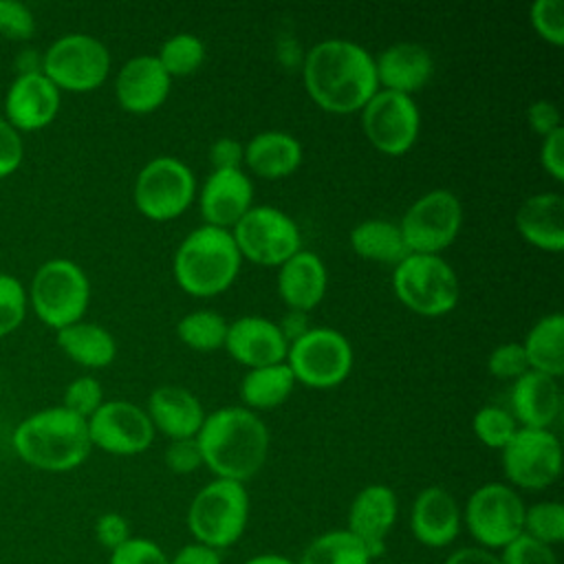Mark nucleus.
<instances>
[{
  "label": "nucleus",
  "mask_w": 564,
  "mask_h": 564,
  "mask_svg": "<svg viewBox=\"0 0 564 564\" xmlns=\"http://www.w3.org/2000/svg\"><path fill=\"white\" fill-rule=\"evenodd\" d=\"M352 346L348 337L328 326H311L289 344L286 366L297 383L328 390L346 381L352 370Z\"/></svg>",
  "instance_id": "1a4fd4ad"
},
{
  "label": "nucleus",
  "mask_w": 564,
  "mask_h": 564,
  "mask_svg": "<svg viewBox=\"0 0 564 564\" xmlns=\"http://www.w3.org/2000/svg\"><path fill=\"white\" fill-rule=\"evenodd\" d=\"M245 564H297L284 555H278V553H260V555H253L249 557Z\"/></svg>",
  "instance_id": "4d7b16f0"
},
{
  "label": "nucleus",
  "mask_w": 564,
  "mask_h": 564,
  "mask_svg": "<svg viewBox=\"0 0 564 564\" xmlns=\"http://www.w3.org/2000/svg\"><path fill=\"white\" fill-rule=\"evenodd\" d=\"M148 416L154 432H163L170 441L194 438L205 421L203 403L183 386H159L148 397Z\"/></svg>",
  "instance_id": "a878e982"
},
{
  "label": "nucleus",
  "mask_w": 564,
  "mask_h": 564,
  "mask_svg": "<svg viewBox=\"0 0 564 564\" xmlns=\"http://www.w3.org/2000/svg\"><path fill=\"white\" fill-rule=\"evenodd\" d=\"M516 229L531 247L560 253L564 249V198L557 192L529 196L516 212Z\"/></svg>",
  "instance_id": "bb28decb"
},
{
  "label": "nucleus",
  "mask_w": 564,
  "mask_h": 564,
  "mask_svg": "<svg viewBox=\"0 0 564 564\" xmlns=\"http://www.w3.org/2000/svg\"><path fill=\"white\" fill-rule=\"evenodd\" d=\"M62 352L84 368H106L117 357V341L108 328L95 322H75L57 330Z\"/></svg>",
  "instance_id": "c85d7f7f"
},
{
  "label": "nucleus",
  "mask_w": 564,
  "mask_h": 564,
  "mask_svg": "<svg viewBox=\"0 0 564 564\" xmlns=\"http://www.w3.org/2000/svg\"><path fill=\"white\" fill-rule=\"evenodd\" d=\"M350 247L364 260L392 267L408 256L399 223L383 218H368L357 223L350 229Z\"/></svg>",
  "instance_id": "2f4dec72"
},
{
  "label": "nucleus",
  "mask_w": 564,
  "mask_h": 564,
  "mask_svg": "<svg viewBox=\"0 0 564 564\" xmlns=\"http://www.w3.org/2000/svg\"><path fill=\"white\" fill-rule=\"evenodd\" d=\"M527 505L511 485L485 482L465 502L463 522L478 546L505 549L522 533Z\"/></svg>",
  "instance_id": "f8f14e48"
},
{
  "label": "nucleus",
  "mask_w": 564,
  "mask_h": 564,
  "mask_svg": "<svg viewBox=\"0 0 564 564\" xmlns=\"http://www.w3.org/2000/svg\"><path fill=\"white\" fill-rule=\"evenodd\" d=\"M500 562L502 564H557V557L553 546L542 544L527 533H520L516 540H511L502 549Z\"/></svg>",
  "instance_id": "a19ab883"
},
{
  "label": "nucleus",
  "mask_w": 564,
  "mask_h": 564,
  "mask_svg": "<svg viewBox=\"0 0 564 564\" xmlns=\"http://www.w3.org/2000/svg\"><path fill=\"white\" fill-rule=\"evenodd\" d=\"M0 33L9 40H29L35 33V18L29 7L13 0H0Z\"/></svg>",
  "instance_id": "c03bdc74"
},
{
  "label": "nucleus",
  "mask_w": 564,
  "mask_h": 564,
  "mask_svg": "<svg viewBox=\"0 0 564 564\" xmlns=\"http://www.w3.org/2000/svg\"><path fill=\"white\" fill-rule=\"evenodd\" d=\"M463 205L449 189H430L403 214L399 229L408 253L441 256L460 234Z\"/></svg>",
  "instance_id": "ddd939ff"
},
{
  "label": "nucleus",
  "mask_w": 564,
  "mask_h": 564,
  "mask_svg": "<svg viewBox=\"0 0 564 564\" xmlns=\"http://www.w3.org/2000/svg\"><path fill=\"white\" fill-rule=\"evenodd\" d=\"M500 452L502 471L513 487L540 491L560 478L562 445L551 430L518 427Z\"/></svg>",
  "instance_id": "2eb2a0df"
},
{
  "label": "nucleus",
  "mask_w": 564,
  "mask_h": 564,
  "mask_svg": "<svg viewBox=\"0 0 564 564\" xmlns=\"http://www.w3.org/2000/svg\"><path fill=\"white\" fill-rule=\"evenodd\" d=\"M209 163L214 170H242L245 143L234 137H220L209 148Z\"/></svg>",
  "instance_id": "3c124183"
},
{
  "label": "nucleus",
  "mask_w": 564,
  "mask_h": 564,
  "mask_svg": "<svg viewBox=\"0 0 564 564\" xmlns=\"http://www.w3.org/2000/svg\"><path fill=\"white\" fill-rule=\"evenodd\" d=\"M13 449L35 469L70 471L88 458L93 445L86 419L62 405H53L18 423L13 430Z\"/></svg>",
  "instance_id": "7ed1b4c3"
},
{
  "label": "nucleus",
  "mask_w": 564,
  "mask_h": 564,
  "mask_svg": "<svg viewBox=\"0 0 564 564\" xmlns=\"http://www.w3.org/2000/svg\"><path fill=\"white\" fill-rule=\"evenodd\" d=\"M223 348L231 359L251 370L286 361L289 341L284 339L278 322L262 315H242L229 322Z\"/></svg>",
  "instance_id": "f3484780"
},
{
  "label": "nucleus",
  "mask_w": 564,
  "mask_h": 564,
  "mask_svg": "<svg viewBox=\"0 0 564 564\" xmlns=\"http://www.w3.org/2000/svg\"><path fill=\"white\" fill-rule=\"evenodd\" d=\"M328 271L324 260L300 249L278 267V295L289 311H313L326 295Z\"/></svg>",
  "instance_id": "393cba45"
},
{
  "label": "nucleus",
  "mask_w": 564,
  "mask_h": 564,
  "mask_svg": "<svg viewBox=\"0 0 564 564\" xmlns=\"http://www.w3.org/2000/svg\"><path fill=\"white\" fill-rule=\"evenodd\" d=\"M240 251L231 231L200 225L189 231L174 253V280L194 297H214L227 291L240 271Z\"/></svg>",
  "instance_id": "20e7f679"
},
{
  "label": "nucleus",
  "mask_w": 564,
  "mask_h": 564,
  "mask_svg": "<svg viewBox=\"0 0 564 564\" xmlns=\"http://www.w3.org/2000/svg\"><path fill=\"white\" fill-rule=\"evenodd\" d=\"M368 549L348 531L333 529L313 538L297 564H370Z\"/></svg>",
  "instance_id": "473e14b6"
},
{
  "label": "nucleus",
  "mask_w": 564,
  "mask_h": 564,
  "mask_svg": "<svg viewBox=\"0 0 564 564\" xmlns=\"http://www.w3.org/2000/svg\"><path fill=\"white\" fill-rule=\"evenodd\" d=\"M529 361V370L560 379L564 372V315H542L520 341Z\"/></svg>",
  "instance_id": "c756f323"
},
{
  "label": "nucleus",
  "mask_w": 564,
  "mask_h": 564,
  "mask_svg": "<svg viewBox=\"0 0 564 564\" xmlns=\"http://www.w3.org/2000/svg\"><path fill=\"white\" fill-rule=\"evenodd\" d=\"M59 112V90L44 73L18 75L4 97V119L20 132L46 128Z\"/></svg>",
  "instance_id": "4be33fe9"
},
{
  "label": "nucleus",
  "mask_w": 564,
  "mask_h": 564,
  "mask_svg": "<svg viewBox=\"0 0 564 564\" xmlns=\"http://www.w3.org/2000/svg\"><path fill=\"white\" fill-rule=\"evenodd\" d=\"M185 522L198 544L216 551L236 544L249 522V494L245 485L214 478L192 498Z\"/></svg>",
  "instance_id": "39448f33"
},
{
  "label": "nucleus",
  "mask_w": 564,
  "mask_h": 564,
  "mask_svg": "<svg viewBox=\"0 0 564 564\" xmlns=\"http://www.w3.org/2000/svg\"><path fill=\"white\" fill-rule=\"evenodd\" d=\"M95 538L101 546H106L112 553L115 549H119L123 542L132 538L130 524L121 513H115V511L101 513L95 522Z\"/></svg>",
  "instance_id": "49530a36"
},
{
  "label": "nucleus",
  "mask_w": 564,
  "mask_h": 564,
  "mask_svg": "<svg viewBox=\"0 0 564 564\" xmlns=\"http://www.w3.org/2000/svg\"><path fill=\"white\" fill-rule=\"evenodd\" d=\"M295 383L297 381H295L291 368L286 366V361L262 366V368H251L245 372V377L240 381V390H238L242 408H247L251 412L273 410L291 397Z\"/></svg>",
  "instance_id": "7c9ffc66"
},
{
  "label": "nucleus",
  "mask_w": 564,
  "mask_h": 564,
  "mask_svg": "<svg viewBox=\"0 0 564 564\" xmlns=\"http://www.w3.org/2000/svg\"><path fill=\"white\" fill-rule=\"evenodd\" d=\"M24 156V145L20 132L0 117V178L13 174Z\"/></svg>",
  "instance_id": "de8ad7c7"
},
{
  "label": "nucleus",
  "mask_w": 564,
  "mask_h": 564,
  "mask_svg": "<svg viewBox=\"0 0 564 564\" xmlns=\"http://www.w3.org/2000/svg\"><path fill=\"white\" fill-rule=\"evenodd\" d=\"M278 326H280L282 335H284V339H286L289 344L295 341L297 337H302V335L311 328L308 317H306V313H302V311H289V313L282 317V322H280Z\"/></svg>",
  "instance_id": "5fc2aeb1"
},
{
  "label": "nucleus",
  "mask_w": 564,
  "mask_h": 564,
  "mask_svg": "<svg viewBox=\"0 0 564 564\" xmlns=\"http://www.w3.org/2000/svg\"><path fill=\"white\" fill-rule=\"evenodd\" d=\"M194 172L176 156L150 159L137 174L132 187L134 207L154 223L178 218L194 203Z\"/></svg>",
  "instance_id": "6e6552de"
},
{
  "label": "nucleus",
  "mask_w": 564,
  "mask_h": 564,
  "mask_svg": "<svg viewBox=\"0 0 564 564\" xmlns=\"http://www.w3.org/2000/svg\"><path fill=\"white\" fill-rule=\"evenodd\" d=\"M302 77L313 104L330 115L359 112L379 90L375 57L344 37L317 42L304 57Z\"/></svg>",
  "instance_id": "f257e3e1"
},
{
  "label": "nucleus",
  "mask_w": 564,
  "mask_h": 564,
  "mask_svg": "<svg viewBox=\"0 0 564 564\" xmlns=\"http://www.w3.org/2000/svg\"><path fill=\"white\" fill-rule=\"evenodd\" d=\"M247 170L267 181L291 176L302 165L300 141L282 130H264L245 143Z\"/></svg>",
  "instance_id": "cd10ccee"
},
{
  "label": "nucleus",
  "mask_w": 564,
  "mask_h": 564,
  "mask_svg": "<svg viewBox=\"0 0 564 564\" xmlns=\"http://www.w3.org/2000/svg\"><path fill=\"white\" fill-rule=\"evenodd\" d=\"M26 315V291L15 275L0 273V337L13 333Z\"/></svg>",
  "instance_id": "4c0bfd02"
},
{
  "label": "nucleus",
  "mask_w": 564,
  "mask_h": 564,
  "mask_svg": "<svg viewBox=\"0 0 564 564\" xmlns=\"http://www.w3.org/2000/svg\"><path fill=\"white\" fill-rule=\"evenodd\" d=\"M42 73L59 93H90L106 82L110 53L101 40L88 33H68L46 48L42 55Z\"/></svg>",
  "instance_id": "9d476101"
},
{
  "label": "nucleus",
  "mask_w": 564,
  "mask_h": 564,
  "mask_svg": "<svg viewBox=\"0 0 564 564\" xmlns=\"http://www.w3.org/2000/svg\"><path fill=\"white\" fill-rule=\"evenodd\" d=\"M399 513L397 494L388 485H366L348 507V531L368 549L370 557L386 551V538L392 531Z\"/></svg>",
  "instance_id": "a211bd4d"
},
{
  "label": "nucleus",
  "mask_w": 564,
  "mask_h": 564,
  "mask_svg": "<svg viewBox=\"0 0 564 564\" xmlns=\"http://www.w3.org/2000/svg\"><path fill=\"white\" fill-rule=\"evenodd\" d=\"M522 533L549 546L560 544L564 540V507L555 500H544L527 507Z\"/></svg>",
  "instance_id": "c9c22d12"
},
{
  "label": "nucleus",
  "mask_w": 564,
  "mask_h": 564,
  "mask_svg": "<svg viewBox=\"0 0 564 564\" xmlns=\"http://www.w3.org/2000/svg\"><path fill=\"white\" fill-rule=\"evenodd\" d=\"M463 527V511L456 498L438 485L416 494L410 509V529L419 544L427 549L449 546Z\"/></svg>",
  "instance_id": "412c9836"
},
{
  "label": "nucleus",
  "mask_w": 564,
  "mask_h": 564,
  "mask_svg": "<svg viewBox=\"0 0 564 564\" xmlns=\"http://www.w3.org/2000/svg\"><path fill=\"white\" fill-rule=\"evenodd\" d=\"M198 207L205 225L231 231L253 207V183L245 170H212L200 187Z\"/></svg>",
  "instance_id": "aec40b11"
},
{
  "label": "nucleus",
  "mask_w": 564,
  "mask_h": 564,
  "mask_svg": "<svg viewBox=\"0 0 564 564\" xmlns=\"http://www.w3.org/2000/svg\"><path fill=\"white\" fill-rule=\"evenodd\" d=\"M527 121H529V128H531L535 134H540L542 139L562 128L560 108H557L551 99H535V101L527 108Z\"/></svg>",
  "instance_id": "09e8293b"
},
{
  "label": "nucleus",
  "mask_w": 564,
  "mask_h": 564,
  "mask_svg": "<svg viewBox=\"0 0 564 564\" xmlns=\"http://www.w3.org/2000/svg\"><path fill=\"white\" fill-rule=\"evenodd\" d=\"M445 564H502V562H500V555L482 546H463V549H456L452 555H447Z\"/></svg>",
  "instance_id": "864d4df0"
},
{
  "label": "nucleus",
  "mask_w": 564,
  "mask_h": 564,
  "mask_svg": "<svg viewBox=\"0 0 564 564\" xmlns=\"http://www.w3.org/2000/svg\"><path fill=\"white\" fill-rule=\"evenodd\" d=\"M18 75H29V73H42V57L37 51H22L18 55Z\"/></svg>",
  "instance_id": "6e6d98bb"
},
{
  "label": "nucleus",
  "mask_w": 564,
  "mask_h": 564,
  "mask_svg": "<svg viewBox=\"0 0 564 564\" xmlns=\"http://www.w3.org/2000/svg\"><path fill=\"white\" fill-rule=\"evenodd\" d=\"M29 300L46 326L59 330L79 322L90 302V282L84 269L68 258H53L40 264L31 280Z\"/></svg>",
  "instance_id": "0eeeda50"
},
{
  "label": "nucleus",
  "mask_w": 564,
  "mask_h": 564,
  "mask_svg": "<svg viewBox=\"0 0 564 564\" xmlns=\"http://www.w3.org/2000/svg\"><path fill=\"white\" fill-rule=\"evenodd\" d=\"M156 59L172 79L187 77L203 66L205 44L194 33H176L163 42L161 51L156 53Z\"/></svg>",
  "instance_id": "f704fd0d"
},
{
  "label": "nucleus",
  "mask_w": 564,
  "mask_h": 564,
  "mask_svg": "<svg viewBox=\"0 0 564 564\" xmlns=\"http://www.w3.org/2000/svg\"><path fill=\"white\" fill-rule=\"evenodd\" d=\"M101 403H104L101 383H99L95 377L84 375V377L73 379V381L66 386L62 408H66V410H70L73 414H77V416H82V419L88 421V416H93Z\"/></svg>",
  "instance_id": "ea45409f"
},
{
  "label": "nucleus",
  "mask_w": 564,
  "mask_h": 564,
  "mask_svg": "<svg viewBox=\"0 0 564 564\" xmlns=\"http://www.w3.org/2000/svg\"><path fill=\"white\" fill-rule=\"evenodd\" d=\"M196 441L203 465L216 478L242 485L264 467L271 443L262 419L242 405H227L205 414Z\"/></svg>",
  "instance_id": "f03ea898"
},
{
  "label": "nucleus",
  "mask_w": 564,
  "mask_h": 564,
  "mask_svg": "<svg viewBox=\"0 0 564 564\" xmlns=\"http://www.w3.org/2000/svg\"><path fill=\"white\" fill-rule=\"evenodd\" d=\"M172 77L156 55L130 57L117 73L115 97L130 115H150L159 110L170 95Z\"/></svg>",
  "instance_id": "6ab92c4d"
},
{
  "label": "nucleus",
  "mask_w": 564,
  "mask_h": 564,
  "mask_svg": "<svg viewBox=\"0 0 564 564\" xmlns=\"http://www.w3.org/2000/svg\"><path fill=\"white\" fill-rule=\"evenodd\" d=\"M170 564H223L220 553L216 549H209L205 544L192 542L176 551L174 557H170Z\"/></svg>",
  "instance_id": "603ef678"
},
{
  "label": "nucleus",
  "mask_w": 564,
  "mask_h": 564,
  "mask_svg": "<svg viewBox=\"0 0 564 564\" xmlns=\"http://www.w3.org/2000/svg\"><path fill=\"white\" fill-rule=\"evenodd\" d=\"M165 465L172 474H178V476L192 474L198 467H203V454L196 436L170 441V445L165 447Z\"/></svg>",
  "instance_id": "a18cd8bd"
},
{
  "label": "nucleus",
  "mask_w": 564,
  "mask_h": 564,
  "mask_svg": "<svg viewBox=\"0 0 564 564\" xmlns=\"http://www.w3.org/2000/svg\"><path fill=\"white\" fill-rule=\"evenodd\" d=\"M368 143L388 156L412 150L421 132V112L410 95L379 88L359 110Z\"/></svg>",
  "instance_id": "4468645a"
},
{
  "label": "nucleus",
  "mask_w": 564,
  "mask_h": 564,
  "mask_svg": "<svg viewBox=\"0 0 564 564\" xmlns=\"http://www.w3.org/2000/svg\"><path fill=\"white\" fill-rule=\"evenodd\" d=\"M540 165L557 183L564 181V128H560L542 139Z\"/></svg>",
  "instance_id": "8fccbe9b"
},
{
  "label": "nucleus",
  "mask_w": 564,
  "mask_h": 564,
  "mask_svg": "<svg viewBox=\"0 0 564 564\" xmlns=\"http://www.w3.org/2000/svg\"><path fill=\"white\" fill-rule=\"evenodd\" d=\"M489 375L498 379H518L529 370V361L520 341H507L496 346L487 357Z\"/></svg>",
  "instance_id": "79ce46f5"
},
{
  "label": "nucleus",
  "mask_w": 564,
  "mask_h": 564,
  "mask_svg": "<svg viewBox=\"0 0 564 564\" xmlns=\"http://www.w3.org/2000/svg\"><path fill=\"white\" fill-rule=\"evenodd\" d=\"M379 88L414 95L427 86L434 75L432 53L416 42H397L375 57Z\"/></svg>",
  "instance_id": "5701e85b"
},
{
  "label": "nucleus",
  "mask_w": 564,
  "mask_h": 564,
  "mask_svg": "<svg viewBox=\"0 0 564 564\" xmlns=\"http://www.w3.org/2000/svg\"><path fill=\"white\" fill-rule=\"evenodd\" d=\"M509 401V412L516 423H520L518 427L551 430L562 412V392L557 379L535 370H527L513 381Z\"/></svg>",
  "instance_id": "b1692460"
},
{
  "label": "nucleus",
  "mask_w": 564,
  "mask_h": 564,
  "mask_svg": "<svg viewBox=\"0 0 564 564\" xmlns=\"http://www.w3.org/2000/svg\"><path fill=\"white\" fill-rule=\"evenodd\" d=\"M108 564H170L165 551L148 538H130L110 553Z\"/></svg>",
  "instance_id": "37998d69"
},
{
  "label": "nucleus",
  "mask_w": 564,
  "mask_h": 564,
  "mask_svg": "<svg viewBox=\"0 0 564 564\" xmlns=\"http://www.w3.org/2000/svg\"><path fill=\"white\" fill-rule=\"evenodd\" d=\"M397 300L416 315L441 317L456 308L458 275L447 260L427 253H408L392 271Z\"/></svg>",
  "instance_id": "423d86ee"
},
{
  "label": "nucleus",
  "mask_w": 564,
  "mask_h": 564,
  "mask_svg": "<svg viewBox=\"0 0 564 564\" xmlns=\"http://www.w3.org/2000/svg\"><path fill=\"white\" fill-rule=\"evenodd\" d=\"M533 31L551 46L564 44V4L562 0H535L529 11Z\"/></svg>",
  "instance_id": "58836bf2"
},
{
  "label": "nucleus",
  "mask_w": 564,
  "mask_h": 564,
  "mask_svg": "<svg viewBox=\"0 0 564 564\" xmlns=\"http://www.w3.org/2000/svg\"><path fill=\"white\" fill-rule=\"evenodd\" d=\"M231 238L240 258L260 267H280L302 249L297 223L273 205H253L231 227Z\"/></svg>",
  "instance_id": "9b49d317"
},
{
  "label": "nucleus",
  "mask_w": 564,
  "mask_h": 564,
  "mask_svg": "<svg viewBox=\"0 0 564 564\" xmlns=\"http://www.w3.org/2000/svg\"><path fill=\"white\" fill-rule=\"evenodd\" d=\"M471 430L485 447L502 449L518 432V423L509 410L498 405H485L474 414Z\"/></svg>",
  "instance_id": "e433bc0d"
},
{
  "label": "nucleus",
  "mask_w": 564,
  "mask_h": 564,
  "mask_svg": "<svg viewBox=\"0 0 564 564\" xmlns=\"http://www.w3.org/2000/svg\"><path fill=\"white\" fill-rule=\"evenodd\" d=\"M86 423L90 445L115 456L141 454L154 441V427L148 412L132 401H104Z\"/></svg>",
  "instance_id": "dca6fc26"
},
{
  "label": "nucleus",
  "mask_w": 564,
  "mask_h": 564,
  "mask_svg": "<svg viewBox=\"0 0 564 564\" xmlns=\"http://www.w3.org/2000/svg\"><path fill=\"white\" fill-rule=\"evenodd\" d=\"M229 322L209 308L185 313L176 324V337L196 352H212L225 346Z\"/></svg>",
  "instance_id": "72a5a7b5"
}]
</instances>
